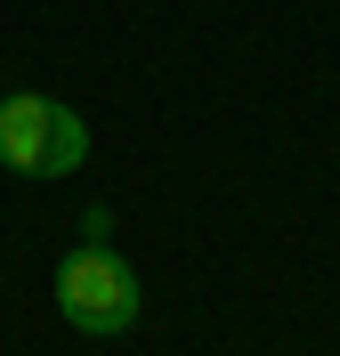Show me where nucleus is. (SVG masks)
<instances>
[{
	"instance_id": "obj_1",
	"label": "nucleus",
	"mask_w": 340,
	"mask_h": 356,
	"mask_svg": "<svg viewBox=\"0 0 340 356\" xmlns=\"http://www.w3.org/2000/svg\"><path fill=\"white\" fill-rule=\"evenodd\" d=\"M0 162L17 178H73L90 162V122L41 89H17L0 97Z\"/></svg>"
},
{
	"instance_id": "obj_2",
	"label": "nucleus",
	"mask_w": 340,
	"mask_h": 356,
	"mask_svg": "<svg viewBox=\"0 0 340 356\" xmlns=\"http://www.w3.org/2000/svg\"><path fill=\"white\" fill-rule=\"evenodd\" d=\"M57 316L90 340H122L138 324V275L130 259H113L106 243H81L65 267H57Z\"/></svg>"
}]
</instances>
